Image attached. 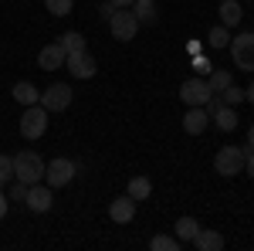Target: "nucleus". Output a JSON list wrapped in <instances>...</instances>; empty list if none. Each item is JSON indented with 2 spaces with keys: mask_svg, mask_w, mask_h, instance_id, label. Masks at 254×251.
I'll return each mask as SVG.
<instances>
[{
  "mask_svg": "<svg viewBox=\"0 0 254 251\" xmlns=\"http://www.w3.org/2000/svg\"><path fill=\"white\" fill-rule=\"evenodd\" d=\"M241 17H244V10H241L237 0H224V3H220V24H224V27H237Z\"/></svg>",
  "mask_w": 254,
  "mask_h": 251,
  "instance_id": "15",
  "label": "nucleus"
},
{
  "mask_svg": "<svg viewBox=\"0 0 254 251\" xmlns=\"http://www.w3.org/2000/svg\"><path fill=\"white\" fill-rule=\"evenodd\" d=\"M109 3H112V7H116V10H119V7H132L136 0H109Z\"/></svg>",
  "mask_w": 254,
  "mask_h": 251,
  "instance_id": "33",
  "label": "nucleus"
},
{
  "mask_svg": "<svg viewBox=\"0 0 254 251\" xmlns=\"http://www.w3.org/2000/svg\"><path fill=\"white\" fill-rule=\"evenodd\" d=\"M149 193H153V180H149V176H132V180H129V197H132L136 204L146 200Z\"/></svg>",
  "mask_w": 254,
  "mask_h": 251,
  "instance_id": "19",
  "label": "nucleus"
},
{
  "mask_svg": "<svg viewBox=\"0 0 254 251\" xmlns=\"http://www.w3.org/2000/svg\"><path fill=\"white\" fill-rule=\"evenodd\" d=\"M112 10H116L112 3H102V7H98V14H102V20H109V17H112Z\"/></svg>",
  "mask_w": 254,
  "mask_h": 251,
  "instance_id": "32",
  "label": "nucleus"
},
{
  "mask_svg": "<svg viewBox=\"0 0 254 251\" xmlns=\"http://www.w3.org/2000/svg\"><path fill=\"white\" fill-rule=\"evenodd\" d=\"M210 126V116L203 105H187V116H183V133L187 136H200Z\"/></svg>",
  "mask_w": 254,
  "mask_h": 251,
  "instance_id": "12",
  "label": "nucleus"
},
{
  "mask_svg": "<svg viewBox=\"0 0 254 251\" xmlns=\"http://www.w3.org/2000/svg\"><path fill=\"white\" fill-rule=\"evenodd\" d=\"M48 109L44 105H24V116H20V136L24 139H41V136L48 133Z\"/></svg>",
  "mask_w": 254,
  "mask_h": 251,
  "instance_id": "2",
  "label": "nucleus"
},
{
  "mask_svg": "<svg viewBox=\"0 0 254 251\" xmlns=\"http://www.w3.org/2000/svg\"><path fill=\"white\" fill-rule=\"evenodd\" d=\"M207 85H210V92H224L227 85H234V75L224 72V68H214V72L207 75Z\"/></svg>",
  "mask_w": 254,
  "mask_h": 251,
  "instance_id": "22",
  "label": "nucleus"
},
{
  "mask_svg": "<svg viewBox=\"0 0 254 251\" xmlns=\"http://www.w3.org/2000/svg\"><path fill=\"white\" fill-rule=\"evenodd\" d=\"M227 48H231L234 68H241V72H254V34H251V31H244V34L231 38Z\"/></svg>",
  "mask_w": 254,
  "mask_h": 251,
  "instance_id": "4",
  "label": "nucleus"
},
{
  "mask_svg": "<svg viewBox=\"0 0 254 251\" xmlns=\"http://www.w3.org/2000/svg\"><path fill=\"white\" fill-rule=\"evenodd\" d=\"M196 231H200L196 217H180V221H176V238H180L183 245H190V241L196 238Z\"/></svg>",
  "mask_w": 254,
  "mask_h": 251,
  "instance_id": "20",
  "label": "nucleus"
},
{
  "mask_svg": "<svg viewBox=\"0 0 254 251\" xmlns=\"http://www.w3.org/2000/svg\"><path fill=\"white\" fill-rule=\"evenodd\" d=\"M24 207L34 214H48L55 207V190L48 187V183H31L27 187V200H24Z\"/></svg>",
  "mask_w": 254,
  "mask_h": 251,
  "instance_id": "8",
  "label": "nucleus"
},
{
  "mask_svg": "<svg viewBox=\"0 0 254 251\" xmlns=\"http://www.w3.org/2000/svg\"><path fill=\"white\" fill-rule=\"evenodd\" d=\"M109 27H112V38L116 41H132L142 24L136 20V14L129 7H119V10H112V17H109Z\"/></svg>",
  "mask_w": 254,
  "mask_h": 251,
  "instance_id": "5",
  "label": "nucleus"
},
{
  "mask_svg": "<svg viewBox=\"0 0 254 251\" xmlns=\"http://www.w3.org/2000/svg\"><path fill=\"white\" fill-rule=\"evenodd\" d=\"M193 72H196L200 78H207L210 72H214V65H210V58H203V55H196V58H193Z\"/></svg>",
  "mask_w": 254,
  "mask_h": 251,
  "instance_id": "29",
  "label": "nucleus"
},
{
  "mask_svg": "<svg viewBox=\"0 0 254 251\" xmlns=\"http://www.w3.org/2000/svg\"><path fill=\"white\" fill-rule=\"evenodd\" d=\"M44 160L38 153H31V150H24V153L14 156V180H24V183H41L44 180Z\"/></svg>",
  "mask_w": 254,
  "mask_h": 251,
  "instance_id": "1",
  "label": "nucleus"
},
{
  "mask_svg": "<svg viewBox=\"0 0 254 251\" xmlns=\"http://www.w3.org/2000/svg\"><path fill=\"white\" fill-rule=\"evenodd\" d=\"M132 14H136L139 24H156V0H136L132 3Z\"/></svg>",
  "mask_w": 254,
  "mask_h": 251,
  "instance_id": "17",
  "label": "nucleus"
},
{
  "mask_svg": "<svg viewBox=\"0 0 254 251\" xmlns=\"http://www.w3.org/2000/svg\"><path fill=\"white\" fill-rule=\"evenodd\" d=\"M109 217L116 221V224H129L132 217H136V200L126 193V197H116L112 204H109Z\"/></svg>",
  "mask_w": 254,
  "mask_h": 251,
  "instance_id": "13",
  "label": "nucleus"
},
{
  "mask_svg": "<svg viewBox=\"0 0 254 251\" xmlns=\"http://www.w3.org/2000/svg\"><path fill=\"white\" fill-rule=\"evenodd\" d=\"M149 248H153V251H180V248H183V241H180L176 234H156V238L149 241Z\"/></svg>",
  "mask_w": 254,
  "mask_h": 251,
  "instance_id": "23",
  "label": "nucleus"
},
{
  "mask_svg": "<svg viewBox=\"0 0 254 251\" xmlns=\"http://www.w3.org/2000/svg\"><path fill=\"white\" fill-rule=\"evenodd\" d=\"M61 44H64V51H68V55H71V51H85V38H81L78 31L61 34Z\"/></svg>",
  "mask_w": 254,
  "mask_h": 251,
  "instance_id": "24",
  "label": "nucleus"
},
{
  "mask_svg": "<svg viewBox=\"0 0 254 251\" xmlns=\"http://www.w3.org/2000/svg\"><path fill=\"white\" fill-rule=\"evenodd\" d=\"M248 146H254V126L248 129Z\"/></svg>",
  "mask_w": 254,
  "mask_h": 251,
  "instance_id": "35",
  "label": "nucleus"
},
{
  "mask_svg": "<svg viewBox=\"0 0 254 251\" xmlns=\"http://www.w3.org/2000/svg\"><path fill=\"white\" fill-rule=\"evenodd\" d=\"M64 61H68V51H64V44L55 41V44H44L38 55V68L44 72H55V68H64Z\"/></svg>",
  "mask_w": 254,
  "mask_h": 251,
  "instance_id": "11",
  "label": "nucleus"
},
{
  "mask_svg": "<svg viewBox=\"0 0 254 251\" xmlns=\"http://www.w3.org/2000/svg\"><path fill=\"white\" fill-rule=\"evenodd\" d=\"M78 173V167L71 163V160H64V156H55L48 167H44V183L51 187V190H58V187H68L71 180Z\"/></svg>",
  "mask_w": 254,
  "mask_h": 251,
  "instance_id": "3",
  "label": "nucleus"
},
{
  "mask_svg": "<svg viewBox=\"0 0 254 251\" xmlns=\"http://www.w3.org/2000/svg\"><path fill=\"white\" fill-rule=\"evenodd\" d=\"M64 68H68L75 78H95L98 61L92 58V55H88V48H85V51H71V55H68V61H64Z\"/></svg>",
  "mask_w": 254,
  "mask_h": 251,
  "instance_id": "10",
  "label": "nucleus"
},
{
  "mask_svg": "<svg viewBox=\"0 0 254 251\" xmlns=\"http://www.w3.org/2000/svg\"><path fill=\"white\" fill-rule=\"evenodd\" d=\"M214 170L220 176L244 173V150H241V146H220L217 156H214Z\"/></svg>",
  "mask_w": 254,
  "mask_h": 251,
  "instance_id": "6",
  "label": "nucleus"
},
{
  "mask_svg": "<svg viewBox=\"0 0 254 251\" xmlns=\"http://www.w3.org/2000/svg\"><path fill=\"white\" fill-rule=\"evenodd\" d=\"M190 245H193L196 251H220V248H224V234H220V231H210V228H200Z\"/></svg>",
  "mask_w": 254,
  "mask_h": 251,
  "instance_id": "14",
  "label": "nucleus"
},
{
  "mask_svg": "<svg viewBox=\"0 0 254 251\" xmlns=\"http://www.w3.org/2000/svg\"><path fill=\"white\" fill-rule=\"evenodd\" d=\"M71 98H75L71 85H64V82H51V85L41 92V105H44L48 112H64V109L71 105Z\"/></svg>",
  "mask_w": 254,
  "mask_h": 251,
  "instance_id": "7",
  "label": "nucleus"
},
{
  "mask_svg": "<svg viewBox=\"0 0 254 251\" xmlns=\"http://www.w3.org/2000/svg\"><path fill=\"white\" fill-rule=\"evenodd\" d=\"M227 44H231V27H224V24L210 27V34H207V48L220 51V48H227Z\"/></svg>",
  "mask_w": 254,
  "mask_h": 251,
  "instance_id": "21",
  "label": "nucleus"
},
{
  "mask_svg": "<svg viewBox=\"0 0 254 251\" xmlns=\"http://www.w3.org/2000/svg\"><path fill=\"white\" fill-rule=\"evenodd\" d=\"M44 7H48L55 17H68L71 7H75V0H44Z\"/></svg>",
  "mask_w": 254,
  "mask_h": 251,
  "instance_id": "25",
  "label": "nucleus"
},
{
  "mask_svg": "<svg viewBox=\"0 0 254 251\" xmlns=\"http://www.w3.org/2000/svg\"><path fill=\"white\" fill-rule=\"evenodd\" d=\"M214 95L210 92V85H207V78H187L183 85H180V98H183V105H203L207 98Z\"/></svg>",
  "mask_w": 254,
  "mask_h": 251,
  "instance_id": "9",
  "label": "nucleus"
},
{
  "mask_svg": "<svg viewBox=\"0 0 254 251\" xmlns=\"http://www.w3.org/2000/svg\"><path fill=\"white\" fill-rule=\"evenodd\" d=\"M27 187H31V183H24V180H10V190H7V197L24 204V200H27Z\"/></svg>",
  "mask_w": 254,
  "mask_h": 251,
  "instance_id": "27",
  "label": "nucleus"
},
{
  "mask_svg": "<svg viewBox=\"0 0 254 251\" xmlns=\"http://www.w3.org/2000/svg\"><path fill=\"white\" fill-rule=\"evenodd\" d=\"M214 122H217V129H220V133H234V129H237L234 105H220V109L214 112Z\"/></svg>",
  "mask_w": 254,
  "mask_h": 251,
  "instance_id": "16",
  "label": "nucleus"
},
{
  "mask_svg": "<svg viewBox=\"0 0 254 251\" xmlns=\"http://www.w3.org/2000/svg\"><path fill=\"white\" fill-rule=\"evenodd\" d=\"M220 98H224L227 105H237V102H244V88H237V85H227V88L220 92Z\"/></svg>",
  "mask_w": 254,
  "mask_h": 251,
  "instance_id": "28",
  "label": "nucleus"
},
{
  "mask_svg": "<svg viewBox=\"0 0 254 251\" xmlns=\"http://www.w3.org/2000/svg\"><path fill=\"white\" fill-rule=\"evenodd\" d=\"M244 98H248V102H251V105H254V82H251V85H248V88H244Z\"/></svg>",
  "mask_w": 254,
  "mask_h": 251,
  "instance_id": "34",
  "label": "nucleus"
},
{
  "mask_svg": "<svg viewBox=\"0 0 254 251\" xmlns=\"http://www.w3.org/2000/svg\"><path fill=\"white\" fill-rule=\"evenodd\" d=\"M10 180H14V156L0 153V187H7Z\"/></svg>",
  "mask_w": 254,
  "mask_h": 251,
  "instance_id": "26",
  "label": "nucleus"
},
{
  "mask_svg": "<svg viewBox=\"0 0 254 251\" xmlns=\"http://www.w3.org/2000/svg\"><path fill=\"white\" fill-rule=\"evenodd\" d=\"M14 98H17L20 105H38V102H41V92L31 85V82H17V85H14Z\"/></svg>",
  "mask_w": 254,
  "mask_h": 251,
  "instance_id": "18",
  "label": "nucleus"
},
{
  "mask_svg": "<svg viewBox=\"0 0 254 251\" xmlns=\"http://www.w3.org/2000/svg\"><path fill=\"white\" fill-rule=\"evenodd\" d=\"M244 170L254 180V146H244Z\"/></svg>",
  "mask_w": 254,
  "mask_h": 251,
  "instance_id": "30",
  "label": "nucleus"
},
{
  "mask_svg": "<svg viewBox=\"0 0 254 251\" xmlns=\"http://www.w3.org/2000/svg\"><path fill=\"white\" fill-rule=\"evenodd\" d=\"M7 211H10V197H7L3 187H0V217H7Z\"/></svg>",
  "mask_w": 254,
  "mask_h": 251,
  "instance_id": "31",
  "label": "nucleus"
}]
</instances>
